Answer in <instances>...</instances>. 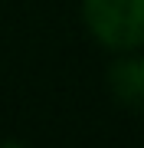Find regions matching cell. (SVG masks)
I'll return each mask as SVG.
<instances>
[{"label": "cell", "instance_id": "cell-1", "mask_svg": "<svg viewBox=\"0 0 144 148\" xmlns=\"http://www.w3.org/2000/svg\"><path fill=\"white\" fill-rule=\"evenodd\" d=\"M92 36L108 49H134L144 43V0H82Z\"/></svg>", "mask_w": 144, "mask_h": 148}, {"label": "cell", "instance_id": "cell-2", "mask_svg": "<svg viewBox=\"0 0 144 148\" xmlns=\"http://www.w3.org/2000/svg\"><path fill=\"white\" fill-rule=\"evenodd\" d=\"M108 89L115 102L131 112H144V59H121L108 69Z\"/></svg>", "mask_w": 144, "mask_h": 148}]
</instances>
